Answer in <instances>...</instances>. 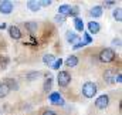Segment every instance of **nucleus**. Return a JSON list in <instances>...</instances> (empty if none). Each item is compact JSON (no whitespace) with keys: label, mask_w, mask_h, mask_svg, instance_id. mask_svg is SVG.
I'll return each instance as SVG.
<instances>
[{"label":"nucleus","mask_w":122,"mask_h":115,"mask_svg":"<svg viewBox=\"0 0 122 115\" xmlns=\"http://www.w3.org/2000/svg\"><path fill=\"white\" fill-rule=\"evenodd\" d=\"M50 102L54 104V105H64V99L61 97L60 92H51L50 95Z\"/></svg>","instance_id":"6"},{"label":"nucleus","mask_w":122,"mask_h":115,"mask_svg":"<svg viewBox=\"0 0 122 115\" xmlns=\"http://www.w3.org/2000/svg\"><path fill=\"white\" fill-rule=\"evenodd\" d=\"M99 60L102 63H111L115 60V51L112 48H104L101 53H99Z\"/></svg>","instance_id":"1"},{"label":"nucleus","mask_w":122,"mask_h":115,"mask_svg":"<svg viewBox=\"0 0 122 115\" xmlns=\"http://www.w3.org/2000/svg\"><path fill=\"white\" fill-rule=\"evenodd\" d=\"M3 29H6V23H3V24H0V30H3Z\"/></svg>","instance_id":"33"},{"label":"nucleus","mask_w":122,"mask_h":115,"mask_svg":"<svg viewBox=\"0 0 122 115\" xmlns=\"http://www.w3.org/2000/svg\"><path fill=\"white\" fill-rule=\"evenodd\" d=\"M9 34H10V37L14 38V40H20V38H21V31L17 29L16 26H10V27H9Z\"/></svg>","instance_id":"8"},{"label":"nucleus","mask_w":122,"mask_h":115,"mask_svg":"<svg viewBox=\"0 0 122 115\" xmlns=\"http://www.w3.org/2000/svg\"><path fill=\"white\" fill-rule=\"evenodd\" d=\"M43 115H56V112H54V111L47 110V111H44V112H43Z\"/></svg>","instance_id":"31"},{"label":"nucleus","mask_w":122,"mask_h":115,"mask_svg":"<svg viewBox=\"0 0 122 115\" xmlns=\"http://www.w3.org/2000/svg\"><path fill=\"white\" fill-rule=\"evenodd\" d=\"M108 104H109V97H108L107 94L99 95V97L95 99V107H97L98 110H105V108L108 107Z\"/></svg>","instance_id":"4"},{"label":"nucleus","mask_w":122,"mask_h":115,"mask_svg":"<svg viewBox=\"0 0 122 115\" xmlns=\"http://www.w3.org/2000/svg\"><path fill=\"white\" fill-rule=\"evenodd\" d=\"M3 84L7 87L9 89H17V88H19L17 83H16L14 80H11V78H6V80H3Z\"/></svg>","instance_id":"10"},{"label":"nucleus","mask_w":122,"mask_h":115,"mask_svg":"<svg viewBox=\"0 0 122 115\" xmlns=\"http://www.w3.org/2000/svg\"><path fill=\"white\" fill-rule=\"evenodd\" d=\"M115 75H117V73L114 70H107L104 73V78H105V81L108 84H114L115 83Z\"/></svg>","instance_id":"7"},{"label":"nucleus","mask_w":122,"mask_h":115,"mask_svg":"<svg viewBox=\"0 0 122 115\" xmlns=\"http://www.w3.org/2000/svg\"><path fill=\"white\" fill-rule=\"evenodd\" d=\"M115 3L114 1H105V6H114Z\"/></svg>","instance_id":"32"},{"label":"nucleus","mask_w":122,"mask_h":115,"mask_svg":"<svg viewBox=\"0 0 122 115\" xmlns=\"http://www.w3.org/2000/svg\"><path fill=\"white\" fill-rule=\"evenodd\" d=\"M74 26H75V30H77V31H82V30H84V21H82L81 19L75 17V19H74Z\"/></svg>","instance_id":"16"},{"label":"nucleus","mask_w":122,"mask_h":115,"mask_svg":"<svg viewBox=\"0 0 122 115\" xmlns=\"http://www.w3.org/2000/svg\"><path fill=\"white\" fill-rule=\"evenodd\" d=\"M91 41H92L91 36H90L88 33H84V43H85V44H90Z\"/></svg>","instance_id":"23"},{"label":"nucleus","mask_w":122,"mask_h":115,"mask_svg":"<svg viewBox=\"0 0 122 115\" xmlns=\"http://www.w3.org/2000/svg\"><path fill=\"white\" fill-rule=\"evenodd\" d=\"M38 75H40V73H30L29 77H27V80H34V78H37Z\"/></svg>","instance_id":"25"},{"label":"nucleus","mask_w":122,"mask_h":115,"mask_svg":"<svg viewBox=\"0 0 122 115\" xmlns=\"http://www.w3.org/2000/svg\"><path fill=\"white\" fill-rule=\"evenodd\" d=\"M26 29L29 30L30 34L36 33V30H37V23H34V21H29V23H26Z\"/></svg>","instance_id":"18"},{"label":"nucleus","mask_w":122,"mask_h":115,"mask_svg":"<svg viewBox=\"0 0 122 115\" xmlns=\"http://www.w3.org/2000/svg\"><path fill=\"white\" fill-rule=\"evenodd\" d=\"M57 81H58V85L60 87H67L71 83V75H70V73H67V71H60V73H58V77H57Z\"/></svg>","instance_id":"3"},{"label":"nucleus","mask_w":122,"mask_h":115,"mask_svg":"<svg viewBox=\"0 0 122 115\" xmlns=\"http://www.w3.org/2000/svg\"><path fill=\"white\" fill-rule=\"evenodd\" d=\"M99 29H101V26H99L97 21H90V23H88V30H90L91 34H97V33L99 31Z\"/></svg>","instance_id":"11"},{"label":"nucleus","mask_w":122,"mask_h":115,"mask_svg":"<svg viewBox=\"0 0 122 115\" xmlns=\"http://www.w3.org/2000/svg\"><path fill=\"white\" fill-rule=\"evenodd\" d=\"M27 7L30 9L31 11H37V10H40V3L30 0V1H27Z\"/></svg>","instance_id":"17"},{"label":"nucleus","mask_w":122,"mask_h":115,"mask_svg":"<svg viewBox=\"0 0 122 115\" xmlns=\"http://www.w3.org/2000/svg\"><path fill=\"white\" fill-rule=\"evenodd\" d=\"M65 38H67V41H68L70 44H75L77 41H80V36H77L75 33H71V31H67Z\"/></svg>","instance_id":"9"},{"label":"nucleus","mask_w":122,"mask_h":115,"mask_svg":"<svg viewBox=\"0 0 122 115\" xmlns=\"http://www.w3.org/2000/svg\"><path fill=\"white\" fill-rule=\"evenodd\" d=\"M77 64H78L77 56H70V57L65 60V65H68V67H75Z\"/></svg>","instance_id":"12"},{"label":"nucleus","mask_w":122,"mask_h":115,"mask_svg":"<svg viewBox=\"0 0 122 115\" xmlns=\"http://www.w3.org/2000/svg\"><path fill=\"white\" fill-rule=\"evenodd\" d=\"M54 20H56V23H60V24H62V23H64V17H62V16H60V14H57V16L54 17Z\"/></svg>","instance_id":"24"},{"label":"nucleus","mask_w":122,"mask_h":115,"mask_svg":"<svg viewBox=\"0 0 122 115\" xmlns=\"http://www.w3.org/2000/svg\"><path fill=\"white\" fill-rule=\"evenodd\" d=\"M91 14L92 17H101L102 16V7L101 6H94L91 9Z\"/></svg>","instance_id":"15"},{"label":"nucleus","mask_w":122,"mask_h":115,"mask_svg":"<svg viewBox=\"0 0 122 115\" xmlns=\"http://www.w3.org/2000/svg\"><path fill=\"white\" fill-rule=\"evenodd\" d=\"M9 92H10V89L4 85L3 83H0V98H4V97H7V94H9Z\"/></svg>","instance_id":"19"},{"label":"nucleus","mask_w":122,"mask_h":115,"mask_svg":"<svg viewBox=\"0 0 122 115\" xmlns=\"http://www.w3.org/2000/svg\"><path fill=\"white\" fill-rule=\"evenodd\" d=\"M84 46H85V43H84V41L77 43V44H74V50H77V48H80V47H84Z\"/></svg>","instance_id":"28"},{"label":"nucleus","mask_w":122,"mask_h":115,"mask_svg":"<svg viewBox=\"0 0 122 115\" xmlns=\"http://www.w3.org/2000/svg\"><path fill=\"white\" fill-rule=\"evenodd\" d=\"M82 94L87 98H94V95L97 94V85L94 83H85L82 85Z\"/></svg>","instance_id":"2"},{"label":"nucleus","mask_w":122,"mask_h":115,"mask_svg":"<svg viewBox=\"0 0 122 115\" xmlns=\"http://www.w3.org/2000/svg\"><path fill=\"white\" fill-rule=\"evenodd\" d=\"M61 65H62V60H61V58H58V60H56V61H54V64H53L51 67H53L54 70H58Z\"/></svg>","instance_id":"22"},{"label":"nucleus","mask_w":122,"mask_h":115,"mask_svg":"<svg viewBox=\"0 0 122 115\" xmlns=\"http://www.w3.org/2000/svg\"><path fill=\"white\" fill-rule=\"evenodd\" d=\"M13 9H14V4L11 1H7V0L0 1V11L3 14H10L13 11Z\"/></svg>","instance_id":"5"},{"label":"nucleus","mask_w":122,"mask_h":115,"mask_svg":"<svg viewBox=\"0 0 122 115\" xmlns=\"http://www.w3.org/2000/svg\"><path fill=\"white\" fill-rule=\"evenodd\" d=\"M114 17H115V20H117V21H121V20H122L121 9H115V10H114Z\"/></svg>","instance_id":"21"},{"label":"nucleus","mask_w":122,"mask_h":115,"mask_svg":"<svg viewBox=\"0 0 122 115\" xmlns=\"http://www.w3.org/2000/svg\"><path fill=\"white\" fill-rule=\"evenodd\" d=\"M38 3H40V6H50L51 4L50 0H43V1H38Z\"/></svg>","instance_id":"27"},{"label":"nucleus","mask_w":122,"mask_h":115,"mask_svg":"<svg viewBox=\"0 0 122 115\" xmlns=\"http://www.w3.org/2000/svg\"><path fill=\"white\" fill-rule=\"evenodd\" d=\"M121 81H122V77H121V74H117V75H115V83H118V84H119Z\"/></svg>","instance_id":"29"},{"label":"nucleus","mask_w":122,"mask_h":115,"mask_svg":"<svg viewBox=\"0 0 122 115\" xmlns=\"http://www.w3.org/2000/svg\"><path fill=\"white\" fill-rule=\"evenodd\" d=\"M51 84H53V78L48 77V78L46 80V83H44V91H50V89H51Z\"/></svg>","instance_id":"20"},{"label":"nucleus","mask_w":122,"mask_h":115,"mask_svg":"<svg viewBox=\"0 0 122 115\" xmlns=\"http://www.w3.org/2000/svg\"><path fill=\"white\" fill-rule=\"evenodd\" d=\"M112 44H114V46H118V47H119V46H121V40H119V38H115V40L112 41Z\"/></svg>","instance_id":"30"},{"label":"nucleus","mask_w":122,"mask_h":115,"mask_svg":"<svg viewBox=\"0 0 122 115\" xmlns=\"http://www.w3.org/2000/svg\"><path fill=\"white\" fill-rule=\"evenodd\" d=\"M54 61H56V58H54L53 54H46V56H43V63L47 64V65H53Z\"/></svg>","instance_id":"14"},{"label":"nucleus","mask_w":122,"mask_h":115,"mask_svg":"<svg viewBox=\"0 0 122 115\" xmlns=\"http://www.w3.org/2000/svg\"><path fill=\"white\" fill-rule=\"evenodd\" d=\"M58 13H60V16H68L71 13V7L67 6V4H62V6L58 7Z\"/></svg>","instance_id":"13"},{"label":"nucleus","mask_w":122,"mask_h":115,"mask_svg":"<svg viewBox=\"0 0 122 115\" xmlns=\"http://www.w3.org/2000/svg\"><path fill=\"white\" fill-rule=\"evenodd\" d=\"M80 11V9L77 7V6H74V7H71V13L70 14H72V16H77V13Z\"/></svg>","instance_id":"26"}]
</instances>
